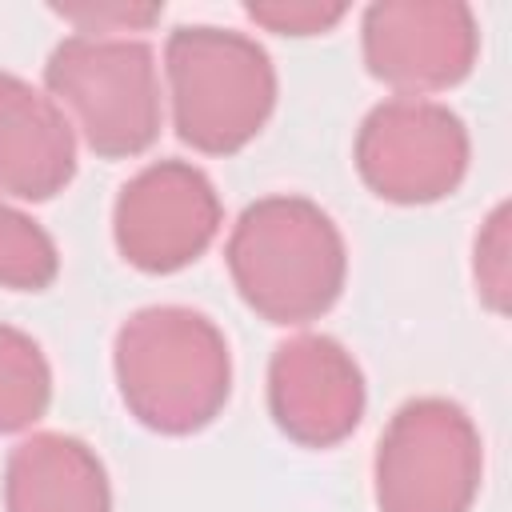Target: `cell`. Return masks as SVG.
<instances>
[{"instance_id":"6da1fadb","label":"cell","mask_w":512,"mask_h":512,"mask_svg":"<svg viewBox=\"0 0 512 512\" xmlns=\"http://www.w3.org/2000/svg\"><path fill=\"white\" fill-rule=\"evenodd\" d=\"M112 368L124 408L160 436L208 428L232 396V352L224 332L184 304L132 312L116 332Z\"/></svg>"},{"instance_id":"7a4b0ae2","label":"cell","mask_w":512,"mask_h":512,"mask_svg":"<svg viewBox=\"0 0 512 512\" xmlns=\"http://www.w3.org/2000/svg\"><path fill=\"white\" fill-rule=\"evenodd\" d=\"M240 300L268 324L320 320L344 292L348 248L336 220L308 196H264L228 232Z\"/></svg>"},{"instance_id":"3957f363","label":"cell","mask_w":512,"mask_h":512,"mask_svg":"<svg viewBox=\"0 0 512 512\" xmlns=\"http://www.w3.org/2000/svg\"><path fill=\"white\" fill-rule=\"evenodd\" d=\"M176 136L204 156H232L276 108V68L264 44L236 28L180 24L164 44Z\"/></svg>"},{"instance_id":"277c9868","label":"cell","mask_w":512,"mask_h":512,"mask_svg":"<svg viewBox=\"0 0 512 512\" xmlns=\"http://www.w3.org/2000/svg\"><path fill=\"white\" fill-rule=\"evenodd\" d=\"M44 88L104 160L140 156L160 136L164 92L156 52L144 40L72 32L52 48Z\"/></svg>"},{"instance_id":"5b68a950","label":"cell","mask_w":512,"mask_h":512,"mask_svg":"<svg viewBox=\"0 0 512 512\" xmlns=\"http://www.w3.org/2000/svg\"><path fill=\"white\" fill-rule=\"evenodd\" d=\"M480 476V428L448 396L404 400L376 440L372 484L380 512H468Z\"/></svg>"},{"instance_id":"8992f818","label":"cell","mask_w":512,"mask_h":512,"mask_svg":"<svg viewBox=\"0 0 512 512\" xmlns=\"http://www.w3.org/2000/svg\"><path fill=\"white\" fill-rule=\"evenodd\" d=\"M360 180L392 204H432L460 188L468 172V128L464 120L428 96L380 100L356 132Z\"/></svg>"},{"instance_id":"52a82bcc","label":"cell","mask_w":512,"mask_h":512,"mask_svg":"<svg viewBox=\"0 0 512 512\" xmlns=\"http://www.w3.org/2000/svg\"><path fill=\"white\" fill-rule=\"evenodd\" d=\"M224 224L212 180L188 160L144 164L116 196L112 240L120 256L152 276L188 268L208 252Z\"/></svg>"},{"instance_id":"ba28073f","label":"cell","mask_w":512,"mask_h":512,"mask_svg":"<svg viewBox=\"0 0 512 512\" xmlns=\"http://www.w3.org/2000/svg\"><path fill=\"white\" fill-rule=\"evenodd\" d=\"M368 72L400 96L456 88L480 52V28L460 0H376L360 20Z\"/></svg>"},{"instance_id":"9c48e42d","label":"cell","mask_w":512,"mask_h":512,"mask_svg":"<svg viewBox=\"0 0 512 512\" xmlns=\"http://www.w3.org/2000/svg\"><path fill=\"white\" fill-rule=\"evenodd\" d=\"M364 400V372L340 340L300 332L276 344L268 360V412L292 444L332 448L348 440L364 416Z\"/></svg>"},{"instance_id":"30bf717a","label":"cell","mask_w":512,"mask_h":512,"mask_svg":"<svg viewBox=\"0 0 512 512\" xmlns=\"http://www.w3.org/2000/svg\"><path fill=\"white\" fill-rule=\"evenodd\" d=\"M76 176V132L48 92L0 72V196L52 200Z\"/></svg>"},{"instance_id":"8fae6325","label":"cell","mask_w":512,"mask_h":512,"mask_svg":"<svg viewBox=\"0 0 512 512\" xmlns=\"http://www.w3.org/2000/svg\"><path fill=\"white\" fill-rule=\"evenodd\" d=\"M4 512H112V484L80 436L32 432L8 452Z\"/></svg>"},{"instance_id":"7c38bea8","label":"cell","mask_w":512,"mask_h":512,"mask_svg":"<svg viewBox=\"0 0 512 512\" xmlns=\"http://www.w3.org/2000/svg\"><path fill=\"white\" fill-rule=\"evenodd\" d=\"M52 404V368L40 344L0 324V436L32 428Z\"/></svg>"},{"instance_id":"4fadbf2b","label":"cell","mask_w":512,"mask_h":512,"mask_svg":"<svg viewBox=\"0 0 512 512\" xmlns=\"http://www.w3.org/2000/svg\"><path fill=\"white\" fill-rule=\"evenodd\" d=\"M60 272L52 236L0 196V288L44 292Z\"/></svg>"},{"instance_id":"5bb4252c","label":"cell","mask_w":512,"mask_h":512,"mask_svg":"<svg viewBox=\"0 0 512 512\" xmlns=\"http://www.w3.org/2000/svg\"><path fill=\"white\" fill-rule=\"evenodd\" d=\"M476 292L492 312L508 308V204H496L476 236Z\"/></svg>"},{"instance_id":"9a60e30c","label":"cell","mask_w":512,"mask_h":512,"mask_svg":"<svg viewBox=\"0 0 512 512\" xmlns=\"http://www.w3.org/2000/svg\"><path fill=\"white\" fill-rule=\"evenodd\" d=\"M244 16L280 36H316L336 28L348 16V4H316V0H268L244 4Z\"/></svg>"},{"instance_id":"2e32d148","label":"cell","mask_w":512,"mask_h":512,"mask_svg":"<svg viewBox=\"0 0 512 512\" xmlns=\"http://www.w3.org/2000/svg\"><path fill=\"white\" fill-rule=\"evenodd\" d=\"M56 16L72 20L88 36H116V32H140L160 20V4H80V8H52Z\"/></svg>"}]
</instances>
